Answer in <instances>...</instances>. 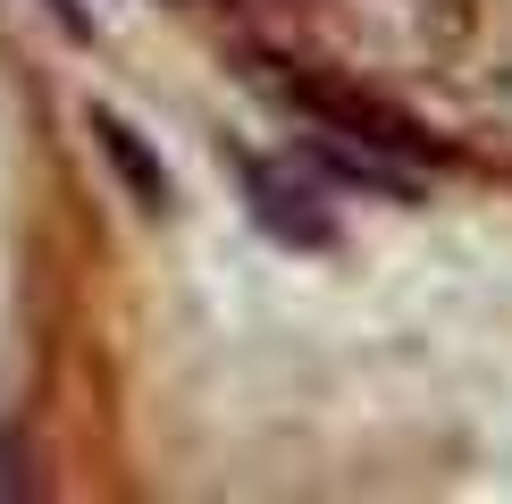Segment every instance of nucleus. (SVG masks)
I'll use <instances>...</instances> for the list:
<instances>
[{
    "label": "nucleus",
    "instance_id": "1",
    "mask_svg": "<svg viewBox=\"0 0 512 504\" xmlns=\"http://www.w3.org/2000/svg\"><path fill=\"white\" fill-rule=\"evenodd\" d=\"M311 51L336 59V76H429L462 51L471 0H286Z\"/></svg>",
    "mask_w": 512,
    "mask_h": 504
}]
</instances>
